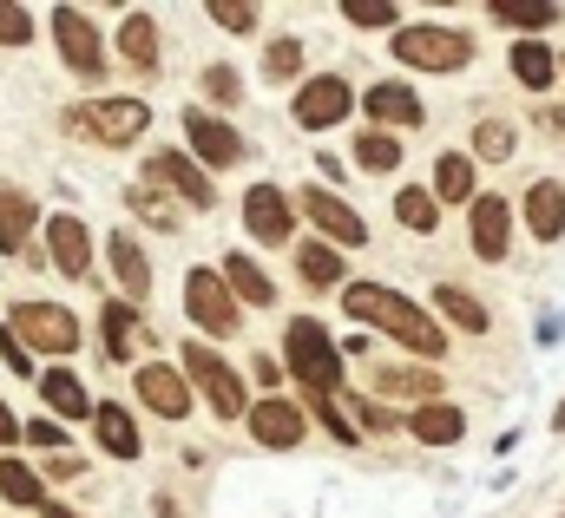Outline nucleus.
Listing matches in <instances>:
<instances>
[{
  "label": "nucleus",
  "instance_id": "f257e3e1",
  "mask_svg": "<svg viewBox=\"0 0 565 518\" xmlns=\"http://www.w3.org/2000/svg\"><path fill=\"white\" fill-rule=\"evenodd\" d=\"M342 309L355 315V322H375V328H388L402 348H415L422 361H440L447 355V328L422 315L408 295H395V289H382V282H349L342 289Z\"/></svg>",
  "mask_w": 565,
  "mask_h": 518
},
{
  "label": "nucleus",
  "instance_id": "f03ea898",
  "mask_svg": "<svg viewBox=\"0 0 565 518\" xmlns=\"http://www.w3.org/2000/svg\"><path fill=\"white\" fill-rule=\"evenodd\" d=\"M282 361H289V375L302 381L309 400H335L342 393V348H335V335L316 315H296L282 328Z\"/></svg>",
  "mask_w": 565,
  "mask_h": 518
},
{
  "label": "nucleus",
  "instance_id": "7ed1b4c3",
  "mask_svg": "<svg viewBox=\"0 0 565 518\" xmlns=\"http://www.w3.org/2000/svg\"><path fill=\"white\" fill-rule=\"evenodd\" d=\"M178 368L191 375V388L211 400V413H217V420H237V413L250 420V407H257V400L244 393V375H237V368H231L217 348H204V342H184V348H178Z\"/></svg>",
  "mask_w": 565,
  "mask_h": 518
},
{
  "label": "nucleus",
  "instance_id": "20e7f679",
  "mask_svg": "<svg viewBox=\"0 0 565 518\" xmlns=\"http://www.w3.org/2000/svg\"><path fill=\"white\" fill-rule=\"evenodd\" d=\"M145 126H151L145 99H79V106H66V131L86 138V144H132V138H145Z\"/></svg>",
  "mask_w": 565,
  "mask_h": 518
},
{
  "label": "nucleus",
  "instance_id": "39448f33",
  "mask_svg": "<svg viewBox=\"0 0 565 518\" xmlns=\"http://www.w3.org/2000/svg\"><path fill=\"white\" fill-rule=\"evenodd\" d=\"M395 60L402 66H422V73H460V66H473V33H460V26H402L395 33Z\"/></svg>",
  "mask_w": 565,
  "mask_h": 518
},
{
  "label": "nucleus",
  "instance_id": "423d86ee",
  "mask_svg": "<svg viewBox=\"0 0 565 518\" xmlns=\"http://www.w3.org/2000/svg\"><path fill=\"white\" fill-rule=\"evenodd\" d=\"M184 309L204 335H237V322H244V302L224 282V269H191L184 276Z\"/></svg>",
  "mask_w": 565,
  "mask_h": 518
},
{
  "label": "nucleus",
  "instance_id": "0eeeda50",
  "mask_svg": "<svg viewBox=\"0 0 565 518\" xmlns=\"http://www.w3.org/2000/svg\"><path fill=\"white\" fill-rule=\"evenodd\" d=\"M7 328H13L26 348H40V355H73V348H79V315L60 309V302H13Z\"/></svg>",
  "mask_w": 565,
  "mask_h": 518
},
{
  "label": "nucleus",
  "instance_id": "6e6552de",
  "mask_svg": "<svg viewBox=\"0 0 565 518\" xmlns=\"http://www.w3.org/2000/svg\"><path fill=\"white\" fill-rule=\"evenodd\" d=\"M53 40H60V60H66L79 79H99V73H106V46H99V26H93L79 7H53Z\"/></svg>",
  "mask_w": 565,
  "mask_h": 518
},
{
  "label": "nucleus",
  "instance_id": "1a4fd4ad",
  "mask_svg": "<svg viewBox=\"0 0 565 518\" xmlns=\"http://www.w3.org/2000/svg\"><path fill=\"white\" fill-rule=\"evenodd\" d=\"M145 184H164L178 204H191V211H211L217 204V191H211V177L198 171V158H184V151H151L145 158Z\"/></svg>",
  "mask_w": 565,
  "mask_h": 518
},
{
  "label": "nucleus",
  "instance_id": "9d476101",
  "mask_svg": "<svg viewBox=\"0 0 565 518\" xmlns=\"http://www.w3.org/2000/svg\"><path fill=\"white\" fill-rule=\"evenodd\" d=\"M349 106H355V93H349V79H335V73H316V79H302L296 86V126L302 131H322V126H342L349 119Z\"/></svg>",
  "mask_w": 565,
  "mask_h": 518
},
{
  "label": "nucleus",
  "instance_id": "9b49d317",
  "mask_svg": "<svg viewBox=\"0 0 565 518\" xmlns=\"http://www.w3.org/2000/svg\"><path fill=\"white\" fill-rule=\"evenodd\" d=\"M132 393H139L151 413H164V420H184V413H191V400H198L191 375H184V368H171V361H145L139 375H132Z\"/></svg>",
  "mask_w": 565,
  "mask_h": 518
},
{
  "label": "nucleus",
  "instance_id": "f8f14e48",
  "mask_svg": "<svg viewBox=\"0 0 565 518\" xmlns=\"http://www.w3.org/2000/svg\"><path fill=\"white\" fill-rule=\"evenodd\" d=\"M184 131H191V151H198L204 164H217V171H224V164H244V151H250V144L237 138V126L217 119L211 106H191V112H184Z\"/></svg>",
  "mask_w": 565,
  "mask_h": 518
},
{
  "label": "nucleus",
  "instance_id": "ddd939ff",
  "mask_svg": "<svg viewBox=\"0 0 565 518\" xmlns=\"http://www.w3.org/2000/svg\"><path fill=\"white\" fill-rule=\"evenodd\" d=\"M244 230L257 244H277V250L296 237V211H289V197H282L277 184H250L244 191Z\"/></svg>",
  "mask_w": 565,
  "mask_h": 518
},
{
  "label": "nucleus",
  "instance_id": "4468645a",
  "mask_svg": "<svg viewBox=\"0 0 565 518\" xmlns=\"http://www.w3.org/2000/svg\"><path fill=\"white\" fill-rule=\"evenodd\" d=\"M302 211H309V224L322 230V244H335V250H362V244H369V224H362L335 191H302Z\"/></svg>",
  "mask_w": 565,
  "mask_h": 518
},
{
  "label": "nucleus",
  "instance_id": "2eb2a0df",
  "mask_svg": "<svg viewBox=\"0 0 565 518\" xmlns=\"http://www.w3.org/2000/svg\"><path fill=\"white\" fill-rule=\"evenodd\" d=\"M250 433H257V446H270V453H289V446H302V433H309V420H302V407L296 400H257L250 407Z\"/></svg>",
  "mask_w": 565,
  "mask_h": 518
},
{
  "label": "nucleus",
  "instance_id": "dca6fc26",
  "mask_svg": "<svg viewBox=\"0 0 565 518\" xmlns=\"http://www.w3.org/2000/svg\"><path fill=\"white\" fill-rule=\"evenodd\" d=\"M526 230L540 237V244H559L565 237V184L559 177H540V184H526Z\"/></svg>",
  "mask_w": 565,
  "mask_h": 518
},
{
  "label": "nucleus",
  "instance_id": "f3484780",
  "mask_svg": "<svg viewBox=\"0 0 565 518\" xmlns=\"http://www.w3.org/2000/svg\"><path fill=\"white\" fill-rule=\"evenodd\" d=\"M507 237H513V204L487 191V197L473 204V257L500 262V257H507Z\"/></svg>",
  "mask_w": 565,
  "mask_h": 518
},
{
  "label": "nucleus",
  "instance_id": "a211bd4d",
  "mask_svg": "<svg viewBox=\"0 0 565 518\" xmlns=\"http://www.w3.org/2000/svg\"><path fill=\"white\" fill-rule=\"evenodd\" d=\"M46 244H53V269L60 276H86L93 269V237H86V224L79 217H46Z\"/></svg>",
  "mask_w": 565,
  "mask_h": 518
},
{
  "label": "nucleus",
  "instance_id": "6ab92c4d",
  "mask_svg": "<svg viewBox=\"0 0 565 518\" xmlns=\"http://www.w3.org/2000/svg\"><path fill=\"white\" fill-rule=\"evenodd\" d=\"M106 262H113V276H119V289H126V302H139V295H151V262H145L139 237L119 224L113 237H106Z\"/></svg>",
  "mask_w": 565,
  "mask_h": 518
},
{
  "label": "nucleus",
  "instance_id": "aec40b11",
  "mask_svg": "<svg viewBox=\"0 0 565 518\" xmlns=\"http://www.w3.org/2000/svg\"><path fill=\"white\" fill-rule=\"evenodd\" d=\"M369 381H375V393H402V400H422V407L440 400V375H434V368H395V361H375Z\"/></svg>",
  "mask_w": 565,
  "mask_h": 518
},
{
  "label": "nucleus",
  "instance_id": "412c9836",
  "mask_svg": "<svg viewBox=\"0 0 565 518\" xmlns=\"http://www.w3.org/2000/svg\"><path fill=\"white\" fill-rule=\"evenodd\" d=\"M507 66H513V79H520L526 93H546V86L559 79V53H553L546 40H513Z\"/></svg>",
  "mask_w": 565,
  "mask_h": 518
},
{
  "label": "nucleus",
  "instance_id": "4be33fe9",
  "mask_svg": "<svg viewBox=\"0 0 565 518\" xmlns=\"http://www.w3.org/2000/svg\"><path fill=\"white\" fill-rule=\"evenodd\" d=\"M99 328H106V355H113V361H132V355L145 348V322H139V309H132V302H119V295L106 302Z\"/></svg>",
  "mask_w": 565,
  "mask_h": 518
},
{
  "label": "nucleus",
  "instance_id": "5701e85b",
  "mask_svg": "<svg viewBox=\"0 0 565 518\" xmlns=\"http://www.w3.org/2000/svg\"><path fill=\"white\" fill-rule=\"evenodd\" d=\"M93 427H99V446H106L113 460H139V420L126 413V400H99Z\"/></svg>",
  "mask_w": 565,
  "mask_h": 518
},
{
  "label": "nucleus",
  "instance_id": "b1692460",
  "mask_svg": "<svg viewBox=\"0 0 565 518\" xmlns=\"http://www.w3.org/2000/svg\"><path fill=\"white\" fill-rule=\"evenodd\" d=\"M362 106H369V119H382V126H422V99L402 86V79H388V86H369L362 93Z\"/></svg>",
  "mask_w": 565,
  "mask_h": 518
},
{
  "label": "nucleus",
  "instance_id": "393cba45",
  "mask_svg": "<svg viewBox=\"0 0 565 518\" xmlns=\"http://www.w3.org/2000/svg\"><path fill=\"white\" fill-rule=\"evenodd\" d=\"M40 400H46L53 413H66V420H86V413H99V400L86 393V381H79L73 368H53V375H40Z\"/></svg>",
  "mask_w": 565,
  "mask_h": 518
},
{
  "label": "nucleus",
  "instance_id": "a878e982",
  "mask_svg": "<svg viewBox=\"0 0 565 518\" xmlns=\"http://www.w3.org/2000/svg\"><path fill=\"white\" fill-rule=\"evenodd\" d=\"M408 433H415L422 446H454V440L467 433V413H460L454 400H434V407H415V420H408Z\"/></svg>",
  "mask_w": 565,
  "mask_h": 518
},
{
  "label": "nucleus",
  "instance_id": "bb28decb",
  "mask_svg": "<svg viewBox=\"0 0 565 518\" xmlns=\"http://www.w3.org/2000/svg\"><path fill=\"white\" fill-rule=\"evenodd\" d=\"M434 197H440V204H480V191H473V158L440 151V158H434Z\"/></svg>",
  "mask_w": 565,
  "mask_h": 518
},
{
  "label": "nucleus",
  "instance_id": "cd10ccee",
  "mask_svg": "<svg viewBox=\"0 0 565 518\" xmlns=\"http://www.w3.org/2000/svg\"><path fill=\"white\" fill-rule=\"evenodd\" d=\"M395 224L415 230V237L440 230V197H434V184H408V191H395Z\"/></svg>",
  "mask_w": 565,
  "mask_h": 518
},
{
  "label": "nucleus",
  "instance_id": "c85d7f7f",
  "mask_svg": "<svg viewBox=\"0 0 565 518\" xmlns=\"http://www.w3.org/2000/svg\"><path fill=\"white\" fill-rule=\"evenodd\" d=\"M119 53H126L132 73H158V26H151V13H126V26H119Z\"/></svg>",
  "mask_w": 565,
  "mask_h": 518
},
{
  "label": "nucleus",
  "instance_id": "c756f323",
  "mask_svg": "<svg viewBox=\"0 0 565 518\" xmlns=\"http://www.w3.org/2000/svg\"><path fill=\"white\" fill-rule=\"evenodd\" d=\"M434 309H440L454 328H467V335L487 328V302H480L473 289H460V282H440V289H434Z\"/></svg>",
  "mask_w": 565,
  "mask_h": 518
},
{
  "label": "nucleus",
  "instance_id": "7c9ffc66",
  "mask_svg": "<svg viewBox=\"0 0 565 518\" xmlns=\"http://www.w3.org/2000/svg\"><path fill=\"white\" fill-rule=\"evenodd\" d=\"M33 224H40L33 197H26V191H13V184H0V250H20Z\"/></svg>",
  "mask_w": 565,
  "mask_h": 518
},
{
  "label": "nucleus",
  "instance_id": "2f4dec72",
  "mask_svg": "<svg viewBox=\"0 0 565 518\" xmlns=\"http://www.w3.org/2000/svg\"><path fill=\"white\" fill-rule=\"evenodd\" d=\"M224 282H231V289H237V302H250V309H270V302H277L270 276L244 257V250H237V257H224Z\"/></svg>",
  "mask_w": 565,
  "mask_h": 518
},
{
  "label": "nucleus",
  "instance_id": "473e14b6",
  "mask_svg": "<svg viewBox=\"0 0 565 518\" xmlns=\"http://www.w3.org/2000/svg\"><path fill=\"white\" fill-rule=\"evenodd\" d=\"M493 20H500V26H520V33L533 40V33H546V26H559V7H553V0H493Z\"/></svg>",
  "mask_w": 565,
  "mask_h": 518
},
{
  "label": "nucleus",
  "instance_id": "72a5a7b5",
  "mask_svg": "<svg viewBox=\"0 0 565 518\" xmlns=\"http://www.w3.org/2000/svg\"><path fill=\"white\" fill-rule=\"evenodd\" d=\"M296 276L309 289H335L342 282V250L335 244H296Z\"/></svg>",
  "mask_w": 565,
  "mask_h": 518
},
{
  "label": "nucleus",
  "instance_id": "f704fd0d",
  "mask_svg": "<svg viewBox=\"0 0 565 518\" xmlns=\"http://www.w3.org/2000/svg\"><path fill=\"white\" fill-rule=\"evenodd\" d=\"M0 499L46 512V486H40V473H33V466H20V460H0Z\"/></svg>",
  "mask_w": 565,
  "mask_h": 518
},
{
  "label": "nucleus",
  "instance_id": "c9c22d12",
  "mask_svg": "<svg viewBox=\"0 0 565 518\" xmlns=\"http://www.w3.org/2000/svg\"><path fill=\"white\" fill-rule=\"evenodd\" d=\"M355 164H362V171H375V177H388V171L402 164V138H388L382 126L362 131V138H355Z\"/></svg>",
  "mask_w": 565,
  "mask_h": 518
},
{
  "label": "nucleus",
  "instance_id": "e433bc0d",
  "mask_svg": "<svg viewBox=\"0 0 565 518\" xmlns=\"http://www.w3.org/2000/svg\"><path fill=\"white\" fill-rule=\"evenodd\" d=\"M126 211H139L151 230H178V204H164L158 184H126Z\"/></svg>",
  "mask_w": 565,
  "mask_h": 518
},
{
  "label": "nucleus",
  "instance_id": "4c0bfd02",
  "mask_svg": "<svg viewBox=\"0 0 565 518\" xmlns=\"http://www.w3.org/2000/svg\"><path fill=\"white\" fill-rule=\"evenodd\" d=\"M473 158L507 164V158H513V126H507V119H487V126L473 131Z\"/></svg>",
  "mask_w": 565,
  "mask_h": 518
},
{
  "label": "nucleus",
  "instance_id": "58836bf2",
  "mask_svg": "<svg viewBox=\"0 0 565 518\" xmlns=\"http://www.w3.org/2000/svg\"><path fill=\"white\" fill-rule=\"evenodd\" d=\"M335 400H342V407L355 413V427H369V433H395V427H402V420H395L382 400H369V393H335Z\"/></svg>",
  "mask_w": 565,
  "mask_h": 518
},
{
  "label": "nucleus",
  "instance_id": "ea45409f",
  "mask_svg": "<svg viewBox=\"0 0 565 518\" xmlns=\"http://www.w3.org/2000/svg\"><path fill=\"white\" fill-rule=\"evenodd\" d=\"M342 20H349V26H395L402 7H395V0H342Z\"/></svg>",
  "mask_w": 565,
  "mask_h": 518
},
{
  "label": "nucleus",
  "instance_id": "a19ab883",
  "mask_svg": "<svg viewBox=\"0 0 565 518\" xmlns=\"http://www.w3.org/2000/svg\"><path fill=\"white\" fill-rule=\"evenodd\" d=\"M264 73H270V79H296V73H302V40H270V46H264Z\"/></svg>",
  "mask_w": 565,
  "mask_h": 518
},
{
  "label": "nucleus",
  "instance_id": "79ce46f5",
  "mask_svg": "<svg viewBox=\"0 0 565 518\" xmlns=\"http://www.w3.org/2000/svg\"><path fill=\"white\" fill-rule=\"evenodd\" d=\"M204 13H211L217 26H231V33H257V7H250V0H211Z\"/></svg>",
  "mask_w": 565,
  "mask_h": 518
},
{
  "label": "nucleus",
  "instance_id": "37998d69",
  "mask_svg": "<svg viewBox=\"0 0 565 518\" xmlns=\"http://www.w3.org/2000/svg\"><path fill=\"white\" fill-rule=\"evenodd\" d=\"M26 40H33V13L0 0V46H26Z\"/></svg>",
  "mask_w": 565,
  "mask_h": 518
},
{
  "label": "nucleus",
  "instance_id": "c03bdc74",
  "mask_svg": "<svg viewBox=\"0 0 565 518\" xmlns=\"http://www.w3.org/2000/svg\"><path fill=\"white\" fill-rule=\"evenodd\" d=\"M237 93H244V86H237L231 66H204V99H211V106H237Z\"/></svg>",
  "mask_w": 565,
  "mask_h": 518
},
{
  "label": "nucleus",
  "instance_id": "a18cd8bd",
  "mask_svg": "<svg viewBox=\"0 0 565 518\" xmlns=\"http://www.w3.org/2000/svg\"><path fill=\"white\" fill-rule=\"evenodd\" d=\"M0 361H7L20 381H33V355H26V342H20L13 328H0Z\"/></svg>",
  "mask_w": 565,
  "mask_h": 518
},
{
  "label": "nucleus",
  "instance_id": "49530a36",
  "mask_svg": "<svg viewBox=\"0 0 565 518\" xmlns=\"http://www.w3.org/2000/svg\"><path fill=\"white\" fill-rule=\"evenodd\" d=\"M26 440H33V446H66V427H53V420H26Z\"/></svg>",
  "mask_w": 565,
  "mask_h": 518
},
{
  "label": "nucleus",
  "instance_id": "de8ad7c7",
  "mask_svg": "<svg viewBox=\"0 0 565 518\" xmlns=\"http://www.w3.org/2000/svg\"><path fill=\"white\" fill-rule=\"evenodd\" d=\"M13 440H26V427H20V420H13V407L0 400V446H13Z\"/></svg>",
  "mask_w": 565,
  "mask_h": 518
},
{
  "label": "nucleus",
  "instance_id": "09e8293b",
  "mask_svg": "<svg viewBox=\"0 0 565 518\" xmlns=\"http://www.w3.org/2000/svg\"><path fill=\"white\" fill-rule=\"evenodd\" d=\"M46 473H53V479H73V473H79V453H60V460H46Z\"/></svg>",
  "mask_w": 565,
  "mask_h": 518
},
{
  "label": "nucleus",
  "instance_id": "8fccbe9b",
  "mask_svg": "<svg viewBox=\"0 0 565 518\" xmlns=\"http://www.w3.org/2000/svg\"><path fill=\"white\" fill-rule=\"evenodd\" d=\"M316 171H322V177H335V184H342V158H335V151H316Z\"/></svg>",
  "mask_w": 565,
  "mask_h": 518
},
{
  "label": "nucleus",
  "instance_id": "3c124183",
  "mask_svg": "<svg viewBox=\"0 0 565 518\" xmlns=\"http://www.w3.org/2000/svg\"><path fill=\"white\" fill-rule=\"evenodd\" d=\"M151 512H158V518H178V499H171V493H158V499H151Z\"/></svg>",
  "mask_w": 565,
  "mask_h": 518
},
{
  "label": "nucleus",
  "instance_id": "603ef678",
  "mask_svg": "<svg viewBox=\"0 0 565 518\" xmlns=\"http://www.w3.org/2000/svg\"><path fill=\"white\" fill-rule=\"evenodd\" d=\"M40 518H79V512H66V506H46V512H40Z\"/></svg>",
  "mask_w": 565,
  "mask_h": 518
},
{
  "label": "nucleus",
  "instance_id": "864d4df0",
  "mask_svg": "<svg viewBox=\"0 0 565 518\" xmlns=\"http://www.w3.org/2000/svg\"><path fill=\"white\" fill-rule=\"evenodd\" d=\"M553 433H565V400H559V413H553Z\"/></svg>",
  "mask_w": 565,
  "mask_h": 518
},
{
  "label": "nucleus",
  "instance_id": "5fc2aeb1",
  "mask_svg": "<svg viewBox=\"0 0 565 518\" xmlns=\"http://www.w3.org/2000/svg\"><path fill=\"white\" fill-rule=\"evenodd\" d=\"M559 73H565V60H559Z\"/></svg>",
  "mask_w": 565,
  "mask_h": 518
},
{
  "label": "nucleus",
  "instance_id": "6e6d98bb",
  "mask_svg": "<svg viewBox=\"0 0 565 518\" xmlns=\"http://www.w3.org/2000/svg\"><path fill=\"white\" fill-rule=\"evenodd\" d=\"M559 518H565V512H559Z\"/></svg>",
  "mask_w": 565,
  "mask_h": 518
}]
</instances>
